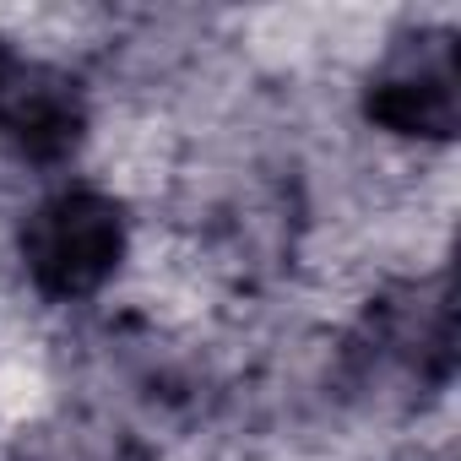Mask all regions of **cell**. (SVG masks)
I'll return each mask as SVG.
<instances>
[{"instance_id": "6da1fadb", "label": "cell", "mask_w": 461, "mask_h": 461, "mask_svg": "<svg viewBox=\"0 0 461 461\" xmlns=\"http://www.w3.org/2000/svg\"><path fill=\"white\" fill-rule=\"evenodd\" d=\"M125 250H131L125 206L93 185H66L44 195L17 234L23 272L50 304L93 299L120 272Z\"/></svg>"}, {"instance_id": "7a4b0ae2", "label": "cell", "mask_w": 461, "mask_h": 461, "mask_svg": "<svg viewBox=\"0 0 461 461\" xmlns=\"http://www.w3.org/2000/svg\"><path fill=\"white\" fill-rule=\"evenodd\" d=\"M364 120L407 141H450L461 125V66L450 33H407L364 87Z\"/></svg>"}, {"instance_id": "3957f363", "label": "cell", "mask_w": 461, "mask_h": 461, "mask_svg": "<svg viewBox=\"0 0 461 461\" xmlns=\"http://www.w3.org/2000/svg\"><path fill=\"white\" fill-rule=\"evenodd\" d=\"M87 136V98L71 77L23 66L12 82V98L0 109V141H12L23 163H66L77 141Z\"/></svg>"}]
</instances>
